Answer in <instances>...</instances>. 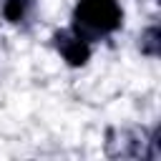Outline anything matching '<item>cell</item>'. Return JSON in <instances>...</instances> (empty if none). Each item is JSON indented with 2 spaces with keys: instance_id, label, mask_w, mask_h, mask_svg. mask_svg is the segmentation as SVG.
<instances>
[{
  "instance_id": "cell-1",
  "label": "cell",
  "mask_w": 161,
  "mask_h": 161,
  "mask_svg": "<svg viewBox=\"0 0 161 161\" xmlns=\"http://www.w3.org/2000/svg\"><path fill=\"white\" fill-rule=\"evenodd\" d=\"M123 13L116 0H78L73 10V30L88 43L121 28Z\"/></svg>"
},
{
  "instance_id": "cell-2",
  "label": "cell",
  "mask_w": 161,
  "mask_h": 161,
  "mask_svg": "<svg viewBox=\"0 0 161 161\" xmlns=\"http://www.w3.org/2000/svg\"><path fill=\"white\" fill-rule=\"evenodd\" d=\"M53 40L68 65H83L91 58V43L83 35H78L75 30H60V33H55Z\"/></svg>"
},
{
  "instance_id": "cell-3",
  "label": "cell",
  "mask_w": 161,
  "mask_h": 161,
  "mask_svg": "<svg viewBox=\"0 0 161 161\" xmlns=\"http://www.w3.org/2000/svg\"><path fill=\"white\" fill-rule=\"evenodd\" d=\"M33 0H3V15L10 23H23Z\"/></svg>"
},
{
  "instance_id": "cell-4",
  "label": "cell",
  "mask_w": 161,
  "mask_h": 161,
  "mask_svg": "<svg viewBox=\"0 0 161 161\" xmlns=\"http://www.w3.org/2000/svg\"><path fill=\"white\" fill-rule=\"evenodd\" d=\"M141 50L146 55H158V28L156 25H151V28L143 30V35H141Z\"/></svg>"
}]
</instances>
